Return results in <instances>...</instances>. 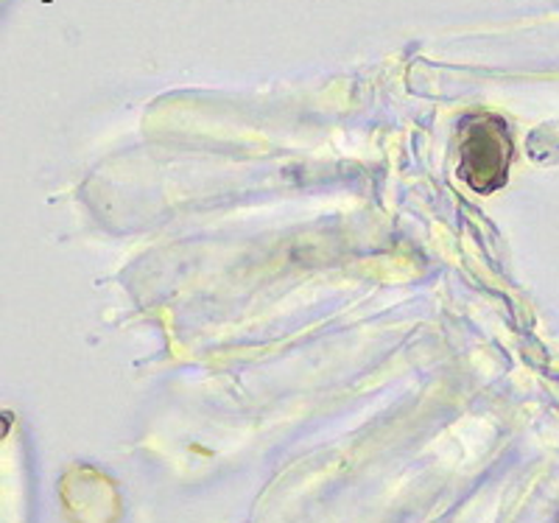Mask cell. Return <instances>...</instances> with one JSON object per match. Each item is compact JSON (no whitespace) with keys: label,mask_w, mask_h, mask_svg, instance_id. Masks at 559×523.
<instances>
[{"label":"cell","mask_w":559,"mask_h":523,"mask_svg":"<svg viewBox=\"0 0 559 523\" xmlns=\"http://www.w3.org/2000/svg\"><path fill=\"white\" fill-rule=\"evenodd\" d=\"M509 148L507 123L498 118H467L459 141V177L476 193H492L507 182Z\"/></svg>","instance_id":"obj_1"}]
</instances>
